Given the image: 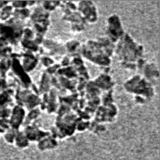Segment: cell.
<instances>
[{"instance_id":"obj_10","label":"cell","mask_w":160,"mask_h":160,"mask_svg":"<svg viewBox=\"0 0 160 160\" xmlns=\"http://www.w3.org/2000/svg\"><path fill=\"white\" fill-rule=\"evenodd\" d=\"M58 95L59 93L57 91L52 88L48 92L41 95V102L38 106L40 110L48 114L56 113L59 107Z\"/></svg>"},{"instance_id":"obj_11","label":"cell","mask_w":160,"mask_h":160,"mask_svg":"<svg viewBox=\"0 0 160 160\" xmlns=\"http://www.w3.org/2000/svg\"><path fill=\"white\" fill-rule=\"evenodd\" d=\"M42 48L43 49V56H48L50 57H63L67 55L65 48H64V42L60 40L51 38H45L42 44Z\"/></svg>"},{"instance_id":"obj_8","label":"cell","mask_w":160,"mask_h":160,"mask_svg":"<svg viewBox=\"0 0 160 160\" xmlns=\"http://www.w3.org/2000/svg\"><path fill=\"white\" fill-rule=\"evenodd\" d=\"M125 33L126 32L123 28L121 19L119 15L114 13L108 17L106 20V38L116 45L124 35Z\"/></svg>"},{"instance_id":"obj_22","label":"cell","mask_w":160,"mask_h":160,"mask_svg":"<svg viewBox=\"0 0 160 160\" xmlns=\"http://www.w3.org/2000/svg\"><path fill=\"white\" fill-rule=\"evenodd\" d=\"M37 148L39 151L45 152L50 151L56 148L59 145L58 141L55 139L54 138L52 137L51 135H48L42 138V140L37 142Z\"/></svg>"},{"instance_id":"obj_33","label":"cell","mask_w":160,"mask_h":160,"mask_svg":"<svg viewBox=\"0 0 160 160\" xmlns=\"http://www.w3.org/2000/svg\"><path fill=\"white\" fill-rule=\"evenodd\" d=\"M31 12V10L30 8L28 7L23 8V9H13L12 17L27 23V21L29 20Z\"/></svg>"},{"instance_id":"obj_46","label":"cell","mask_w":160,"mask_h":160,"mask_svg":"<svg viewBox=\"0 0 160 160\" xmlns=\"http://www.w3.org/2000/svg\"><path fill=\"white\" fill-rule=\"evenodd\" d=\"M9 128V119L0 118V134H3Z\"/></svg>"},{"instance_id":"obj_5","label":"cell","mask_w":160,"mask_h":160,"mask_svg":"<svg viewBox=\"0 0 160 160\" xmlns=\"http://www.w3.org/2000/svg\"><path fill=\"white\" fill-rule=\"evenodd\" d=\"M26 23L14 17L5 22H0V37L6 39L11 45H17L22 38Z\"/></svg>"},{"instance_id":"obj_45","label":"cell","mask_w":160,"mask_h":160,"mask_svg":"<svg viewBox=\"0 0 160 160\" xmlns=\"http://www.w3.org/2000/svg\"><path fill=\"white\" fill-rule=\"evenodd\" d=\"M60 67H61L60 64H59V62H56V63L53 64V65L51 66V67L45 69L43 71L45 72V73H46L47 74L49 75V76L52 77V76H55V75H56V72L58 71V70H59Z\"/></svg>"},{"instance_id":"obj_34","label":"cell","mask_w":160,"mask_h":160,"mask_svg":"<svg viewBox=\"0 0 160 160\" xmlns=\"http://www.w3.org/2000/svg\"><path fill=\"white\" fill-rule=\"evenodd\" d=\"M12 53V46L3 38L0 37V59L9 57Z\"/></svg>"},{"instance_id":"obj_49","label":"cell","mask_w":160,"mask_h":160,"mask_svg":"<svg viewBox=\"0 0 160 160\" xmlns=\"http://www.w3.org/2000/svg\"><path fill=\"white\" fill-rule=\"evenodd\" d=\"M9 88H10V85H9L8 78L0 76V92H2Z\"/></svg>"},{"instance_id":"obj_18","label":"cell","mask_w":160,"mask_h":160,"mask_svg":"<svg viewBox=\"0 0 160 160\" xmlns=\"http://www.w3.org/2000/svg\"><path fill=\"white\" fill-rule=\"evenodd\" d=\"M93 81L102 92L113 90V88L115 86V82L112 80V77L109 73H103V72H101L93 80Z\"/></svg>"},{"instance_id":"obj_6","label":"cell","mask_w":160,"mask_h":160,"mask_svg":"<svg viewBox=\"0 0 160 160\" xmlns=\"http://www.w3.org/2000/svg\"><path fill=\"white\" fill-rule=\"evenodd\" d=\"M12 63L11 68L7 74V78L12 80L16 84L17 87L24 89H29L33 81L29 73L25 72L20 63V53L12 52L9 56Z\"/></svg>"},{"instance_id":"obj_44","label":"cell","mask_w":160,"mask_h":160,"mask_svg":"<svg viewBox=\"0 0 160 160\" xmlns=\"http://www.w3.org/2000/svg\"><path fill=\"white\" fill-rule=\"evenodd\" d=\"M86 25L82 23H70V31L74 34H79L85 31Z\"/></svg>"},{"instance_id":"obj_36","label":"cell","mask_w":160,"mask_h":160,"mask_svg":"<svg viewBox=\"0 0 160 160\" xmlns=\"http://www.w3.org/2000/svg\"><path fill=\"white\" fill-rule=\"evenodd\" d=\"M107 128L105 124L103 123H99L98 122L95 121V120H92L90 122V125H89V128L88 131H91L92 133L95 134H100L102 133L106 132Z\"/></svg>"},{"instance_id":"obj_20","label":"cell","mask_w":160,"mask_h":160,"mask_svg":"<svg viewBox=\"0 0 160 160\" xmlns=\"http://www.w3.org/2000/svg\"><path fill=\"white\" fill-rule=\"evenodd\" d=\"M48 20H50L49 12L45 11L40 5H38L34 6L33 10H31L28 23H37V22H42Z\"/></svg>"},{"instance_id":"obj_32","label":"cell","mask_w":160,"mask_h":160,"mask_svg":"<svg viewBox=\"0 0 160 160\" xmlns=\"http://www.w3.org/2000/svg\"><path fill=\"white\" fill-rule=\"evenodd\" d=\"M13 145L20 149H24L29 146L30 142L28 140L25 134H23V131H21V130H19L17 131V135L14 139Z\"/></svg>"},{"instance_id":"obj_19","label":"cell","mask_w":160,"mask_h":160,"mask_svg":"<svg viewBox=\"0 0 160 160\" xmlns=\"http://www.w3.org/2000/svg\"><path fill=\"white\" fill-rule=\"evenodd\" d=\"M14 94L15 89L12 88H9L2 92H0V110L6 108H12L15 106Z\"/></svg>"},{"instance_id":"obj_2","label":"cell","mask_w":160,"mask_h":160,"mask_svg":"<svg viewBox=\"0 0 160 160\" xmlns=\"http://www.w3.org/2000/svg\"><path fill=\"white\" fill-rule=\"evenodd\" d=\"M79 55L83 59H85L101 69L110 67L112 63V59L105 54L95 39H88L84 43H81Z\"/></svg>"},{"instance_id":"obj_35","label":"cell","mask_w":160,"mask_h":160,"mask_svg":"<svg viewBox=\"0 0 160 160\" xmlns=\"http://www.w3.org/2000/svg\"><path fill=\"white\" fill-rule=\"evenodd\" d=\"M11 63L12 61L9 56L0 59V76L7 78V74L11 68Z\"/></svg>"},{"instance_id":"obj_12","label":"cell","mask_w":160,"mask_h":160,"mask_svg":"<svg viewBox=\"0 0 160 160\" xmlns=\"http://www.w3.org/2000/svg\"><path fill=\"white\" fill-rule=\"evenodd\" d=\"M77 10L82 15L87 23L93 24L98 20L97 6L92 1H80L77 2Z\"/></svg>"},{"instance_id":"obj_40","label":"cell","mask_w":160,"mask_h":160,"mask_svg":"<svg viewBox=\"0 0 160 160\" xmlns=\"http://www.w3.org/2000/svg\"><path fill=\"white\" fill-rule=\"evenodd\" d=\"M102 106H109L114 102L113 98V90L108 91V92H102L100 96Z\"/></svg>"},{"instance_id":"obj_29","label":"cell","mask_w":160,"mask_h":160,"mask_svg":"<svg viewBox=\"0 0 160 160\" xmlns=\"http://www.w3.org/2000/svg\"><path fill=\"white\" fill-rule=\"evenodd\" d=\"M55 76L62 77V78L70 80H78V75L77 73L76 70L71 66L67 67H60L58 70V71L56 72Z\"/></svg>"},{"instance_id":"obj_38","label":"cell","mask_w":160,"mask_h":160,"mask_svg":"<svg viewBox=\"0 0 160 160\" xmlns=\"http://www.w3.org/2000/svg\"><path fill=\"white\" fill-rule=\"evenodd\" d=\"M59 7L60 8L61 11L62 12V14L70 13V12L77 11V2L69 1L61 2Z\"/></svg>"},{"instance_id":"obj_16","label":"cell","mask_w":160,"mask_h":160,"mask_svg":"<svg viewBox=\"0 0 160 160\" xmlns=\"http://www.w3.org/2000/svg\"><path fill=\"white\" fill-rule=\"evenodd\" d=\"M142 76L147 81L155 86L159 79V70L157 64L153 62H147L142 70Z\"/></svg>"},{"instance_id":"obj_23","label":"cell","mask_w":160,"mask_h":160,"mask_svg":"<svg viewBox=\"0 0 160 160\" xmlns=\"http://www.w3.org/2000/svg\"><path fill=\"white\" fill-rule=\"evenodd\" d=\"M102 93L101 90L98 88L95 84L94 83L93 80H90L87 82L84 89V98L86 100L92 99V98H97V97L101 96Z\"/></svg>"},{"instance_id":"obj_1","label":"cell","mask_w":160,"mask_h":160,"mask_svg":"<svg viewBox=\"0 0 160 160\" xmlns=\"http://www.w3.org/2000/svg\"><path fill=\"white\" fill-rule=\"evenodd\" d=\"M145 48L138 43L128 33L116 44L114 55L117 56L121 67L128 70H137V62L144 57Z\"/></svg>"},{"instance_id":"obj_30","label":"cell","mask_w":160,"mask_h":160,"mask_svg":"<svg viewBox=\"0 0 160 160\" xmlns=\"http://www.w3.org/2000/svg\"><path fill=\"white\" fill-rule=\"evenodd\" d=\"M81 42L76 39H71L67 42H64V48H65L66 52L67 55L79 54V49L81 47Z\"/></svg>"},{"instance_id":"obj_50","label":"cell","mask_w":160,"mask_h":160,"mask_svg":"<svg viewBox=\"0 0 160 160\" xmlns=\"http://www.w3.org/2000/svg\"><path fill=\"white\" fill-rule=\"evenodd\" d=\"M134 101L136 104L141 105V106H143V105L146 104L148 102V101L145 98L140 96H134Z\"/></svg>"},{"instance_id":"obj_4","label":"cell","mask_w":160,"mask_h":160,"mask_svg":"<svg viewBox=\"0 0 160 160\" xmlns=\"http://www.w3.org/2000/svg\"><path fill=\"white\" fill-rule=\"evenodd\" d=\"M123 88L128 93L134 96H140L148 102L155 95V88L152 84L147 81L141 74H136L127 80L123 84Z\"/></svg>"},{"instance_id":"obj_7","label":"cell","mask_w":160,"mask_h":160,"mask_svg":"<svg viewBox=\"0 0 160 160\" xmlns=\"http://www.w3.org/2000/svg\"><path fill=\"white\" fill-rule=\"evenodd\" d=\"M14 102L16 105L24 109L31 110L38 107L41 102V95L34 94L31 89H24L17 87L14 94Z\"/></svg>"},{"instance_id":"obj_41","label":"cell","mask_w":160,"mask_h":160,"mask_svg":"<svg viewBox=\"0 0 160 160\" xmlns=\"http://www.w3.org/2000/svg\"><path fill=\"white\" fill-rule=\"evenodd\" d=\"M17 131H16V130L12 129V128L8 129L7 131L3 134L5 142L7 144H9V145H13L14 139H15L16 135H17Z\"/></svg>"},{"instance_id":"obj_39","label":"cell","mask_w":160,"mask_h":160,"mask_svg":"<svg viewBox=\"0 0 160 160\" xmlns=\"http://www.w3.org/2000/svg\"><path fill=\"white\" fill-rule=\"evenodd\" d=\"M61 2L57 1H43V2H38V4H40V6L45 9V11L50 13L52 11L56 10V8H58L60 5Z\"/></svg>"},{"instance_id":"obj_47","label":"cell","mask_w":160,"mask_h":160,"mask_svg":"<svg viewBox=\"0 0 160 160\" xmlns=\"http://www.w3.org/2000/svg\"><path fill=\"white\" fill-rule=\"evenodd\" d=\"M10 3L13 9H23V8L28 7V2L27 1L10 2Z\"/></svg>"},{"instance_id":"obj_24","label":"cell","mask_w":160,"mask_h":160,"mask_svg":"<svg viewBox=\"0 0 160 160\" xmlns=\"http://www.w3.org/2000/svg\"><path fill=\"white\" fill-rule=\"evenodd\" d=\"M50 23H51L50 20L42 22H37V23H30L31 24L30 28L33 30L35 35L45 38V34H46V33L48 31Z\"/></svg>"},{"instance_id":"obj_13","label":"cell","mask_w":160,"mask_h":160,"mask_svg":"<svg viewBox=\"0 0 160 160\" xmlns=\"http://www.w3.org/2000/svg\"><path fill=\"white\" fill-rule=\"evenodd\" d=\"M23 132L30 142H38L46 136L50 135V132L42 129L41 125L35 121L34 123L23 128Z\"/></svg>"},{"instance_id":"obj_25","label":"cell","mask_w":160,"mask_h":160,"mask_svg":"<svg viewBox=\"0 0 160 160\" xmlns=\"http://www.w3.org/2000/svg\"><path fill=\"white\" fill-rule=\"evenodd\" d=\"M20 46L22 48V51L31 52L34 53L37 55L38 52L40 47L35 43L34 39L32 38H21L20 39Z\"/></svg>"},{"instance_id":"obj_9","label":"cell","mask_w":160,"mask_h":160,"mask_svg":"<svg viewBox=\"0 0 160 160\" xmlns=\"http://www.w3.org/2000/svg\"><path fill=\"white\" fill-rule=\"evenodd\" d=\"M118 114V107L115 103L109 106H100L95 111L92 120L99 123L106 124L112 123L116 120Z\"/></svg>"},{"instance_id":"obj_48","label":"cell","mask_w":160,"mask_h":160,"mask_svg":"<svg viewBox=\"0 0 160 160\" xmlns=\"http://www.w3.org/2000/svg\"><path fill=\"white\" fill-rule=\"evenodd\" d=\"M70 60H71V56L70 55H65L63 57L61 58L60 62H59L60 64L61 67H67L70 66Z\"/></svg>"},{"instance_id":"obj_17","label":"cell","mask_w":160,"mask_h":160,"mask_svg":"<svg viewBox=\"0 0 160 160\" xmlns=\"http://www.w3.org/2000/svg\"><path fill=\"white\" fill-rule=\"evenodd\" d=\"M70 66L76 70L78 75V78H83L86 81H90V75L88 70L84 64V59L79 54L72 55Z\"/></svg>"},{"instance_id":"obj_27","label":"cell","mask_w":160,"mask_h":160,"mask_svg":"<svg viewBox=\"0 0 160 160\" xmlns=\"http://www.w3.org/2000/svg\"><path fill=\"white\" fill-rule=\"evenodd\" d=\"M38 88L39 93L41 95L49 92L52 88L51 76L47 74L45 72L42 71V73L41 74L39 86H38Z\"/></svg>"},{"instance_id":"obj_28","label":"cell","mask_w":160,"mask_h":160,"mask_svg":"<svg viewBox=\"0 0 160 160\" xmlns=\"http://www.w3.org/2000/svg\"><path fill=\"white\" fill-rule=\"evenodd\" d=\"M62 19L64 21L69 22L70 23H82L84 25L88 24L84 17L78 10L75 11V12H70V13L62 14Z\"/></svg>"},{"instance_id":"obj_3","label":"cell","mask_w":160,"mask_h":160,"mask_svg":"<svg viewBox=\"0 0 160 160\" xmlns=\"http://www.w3.org/2000/svg\"><path fill=\"white\" fill-rule=\"evenodd\" d=\"M78 117L71 112L62 117H56L54 125L51 127L50 135L56 140H63L70 138L76 133V123Z\"/></svg>"},{"instance_id":"obj_26","label":"cell","mask_w":160,"mask_h":160,"mask_svg":"<svg viewBox=\"0 0 160 160\" xmlns=\"http://www.w3.org/2000/svg\"><path fill=\"white\" fill-rule=\"evenodd\" d=\"M56 78H57L62 90L68 92V93H77L76 88L77 84H78L77 80L67 79V78H62V77H56Z\"/></svg>"},{"instance_id":"obj_43","label":"cell","mask_w":160,"mask_h":160,"mask_svg":"<svg viewBox=\"0 0 160 160\" xmlns=\"http://www.w3.org/2000/svg\"><path fill=\"white\" fill-rule=\"evenodd\" d=\"M90 122L91 121H86V120H83L78 118L76 123V131L84 132V131H88L89 125H90Z\"/></svg>"},{"instance_id":"obj_14","label":"cell","mask_w":160,"mask_h":160,"mask_svg":"<svg viewBox=\"0 0 160 160\" xmlns=\"http://www.w3.org/2000/svg\"><path fill=\"white\" fill-rule=\"evenodd\" d=\"M25 116H26V111H25L24 108L21 107L18 105H15L12 108L10 117L9 118L10 128L16 130V131L20 130V128L23 125Z\"/></svg>"},{"instance_id":"obj_15","label":"cell","mask_w":160,"mask_h":160,"mask_svg":"<svg viewBox=\"0 0 160 160\" xmlns=\"http://www.w3.org/2000/svg\"><path fill=\"white\" fill-rule=\"evenodd\" d=\"M20 54V63L25 72L28 73L32 72L39 63V57L31 52L22 51Z\"/></svg>"},{"instance_id":"obj_42","label":"cell","mask_w":160,"mask_h":160,"mask_svg":"<svg viewBox=\"0 0 160 160\" xmlns=\"http://www.w3.org/2000/svg\"><path fill=\"white\" fill-rule=\"evenodd\" d=\"M39 62L42 64V66L45 69L51 67V66H52L53 64H55L56 62L54 58H52L48 56H45H45H39Z\"/></svg>"},{"instance_id":"obj_21","label":"cell","mask_w":160,"mask_h":160,"mask_svg":"<svg viewBox=\"0 0 160 160\" xmlns=\"http://www.w3.org/2000/svg\"><path fill=\"white\" fill-rule=\"evenodd\" d=\"M95 41L100 45L105 54L111 59L114 55V51H115L116 48L115 44L112 43L106 36H99L95 39Z\"/></svg>"},{"instance_id":"obj_31","label":"cell","mask_w":160,"mask_h":160,"mask_svg":"<svg viewBox=\"0 0 160 160\" xmlns=\"http://www.w3.org/2000/svg\"><path fill=\"white\" fill-rule=\"evenodd\" d=\"M41 114H42V111L40 110L38 107L29 110L28 113L26 114V116H25L24 120H23V125H22L23 128L28 126V125L37 121L39 117H41Z\"/></svg>"},{"instance_id":"obj_37","label":"cell","mask_w":160,"mask_h":160,"mask_svg":"<svg viewBox=\"0 0 160 160\" xmlns=\"http://www.w3.org/2000/svg\"><path fill=\"white\" fill-rule=\"evenodd\" d=\"M12 12H13V8L11 6L9 2L0 10V22H5L12 17Z\"/></svg>"}]
</instances>
